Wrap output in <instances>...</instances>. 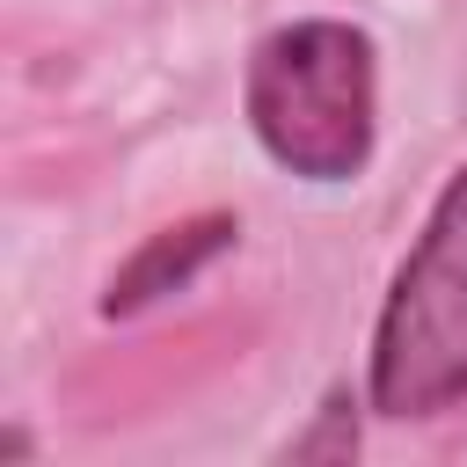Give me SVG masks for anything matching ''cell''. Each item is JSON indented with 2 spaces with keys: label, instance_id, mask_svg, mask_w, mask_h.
Listing matches in <instances>:
<instances>
[{
  "label": "cell",
  "instance_id": "1",
  "mask_svg": "<svg viewBox=\"0 0 467 467\" xmlns=\"http://www.w3.org/2000/svg\"><path fill=\"white\" fill-rule=\"evenodd\" d=\"M248 124L306 182H343L372 153V36L350 22H285L248 58Z\"/></svg>",
  "mask_w": 467,
  "mask_h": 467
},
{
  "label": "cell",
  "instance_id": "2",
  "mask_svg": "<svg viewBox=\"0 0 467 467\" xmlns=\"http://www.w3.org/2000/svg\"><path fill=\"white\" fill-rule=\"evenodd\" d=\"M467 394V161L438 190L372 328V409L438 416Z\"/></svg>",
  "mask_w": 467,
  "mask_h": 467
},
{
  "label": "cell",
  "instance_id": "3",
  "mask_svg": "<svg viewBox=\"0 0 467 467\" xmlns=\"http://www.w3.org/2000/svg\"><path fill=\"white\" fill-rule=\"evenodd\" d=\"M234 241V219H182V226H168V234H153L117 277H109V299H102V314H139L146 299H161V292H175V285H190L219 248Z\"/></svg>",
  "mask_w": 467,
  "mask_h": 467
}]
</instances>
